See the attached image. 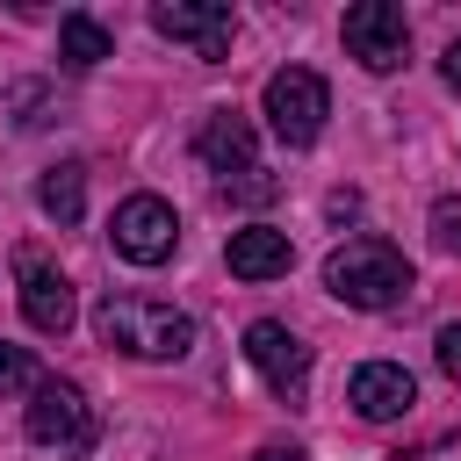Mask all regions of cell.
Listing matches in <instances>:
<instances>
[{
  "instance_id": "obj_10",
  "label": "cell",
  "mask_w": 461,
  "mask_h": 461,
  "mask_svg": "<svg viewBox=\"0 0 461 461\" xmlns=\"http://www.w3.org/2000/svg\"><path fill=\"white\" fill-rule=\"evenodd\" d=\"M29 439H36V447H72V454H86V447H94V411H86V396H79L72 382H36V389H29Z\"/></svg>"
},
{
  "instance_id": "obj_3",
  "label": "cell",
  "mask_w": 461,
  "mask_h": 461,
  "mask_svg": "<svg viewBox=\"0 0 461 461\" xmlns=\"http://www.w3.org/2000/svg\"><path fill=\"white\" fill-rule=\"evenodd\" d=\"M194 151L209 158V173L223 180L230 202H274V194H281V180L259 166V151H252V122H245L238 108H216V115L202 122Z\"/></svg>"
},
{
  "instance_id": "obj_19",
  "label": "cell",
  "mask_w": 461,
  "mask_h": 461,
  "mask_svg": "<svg viewBox=\"0 0 461 461\" xmlns=\"http://www.w3.org/2000/svg\"><path fill=\"white\" fill-rule=\"evenodd\" d=\"M259 461H303L295 447H259Z\"/></svg>"
},
{
  "instance_id": "obj_6",
  "label": "cell",
  "mask_w": 461,
  "mask_h": 461,
  "mask_svg": "<svg viewBox=\"0 0 461 461\" xmlns=\"http://www.w3.org/2000/svg\"><path fill=\"white\" fill-rule=\"evenodd\" d=\"M151 29L158 36H173V43H187L194 58H230V36H238V14L223 7V0H158L151 7Z\"/></svg>"
},
{
  "instance_id": "obj_13",
  "label": "cell",
  "mask_w": 461,
  "mask_h": 461,
  "mask_svg": "<svg viewBox=\"0 0 461 461\" xmlns=\"http://www.w3.org/2000/svg\"><path fill=\"white\" fill-rule=\"evenodd\" d=\"M36 209L58 216V223H79V209H86V173H79V166H50V173L36 180Z\"/></svg>"
},
{
  "instance_id": "obj_17",
  "label": "cell",
  "mask_w": 461,
  "mask_h": 461,
  "mask_svg": "<svg viewBox=\"0 0 461 461\" xmlns=\"http://www.w3.org/2000/svg\"><path fill=\"white\" fill-rule=\"evenodd\" d=\"M432 353H439V375H447V382H461V324H447V331L432 339Z\"/></svg>"
},
{
  "instance_id": "obj_11",
  "label": "cell",
  "mask_w": 461,
  "mask_h": 461,
  "mask_svg": "<svg viewBox=\"0 0 461 461\" xmlns=\"http://www.w3.org/2000/svg\"><path fill=\"white\" fill-rule=\"evenodd\" d=\"M346 403L360 411V418H403L411 403H418V382L396 367V360H367V367H353V382H346Z\"/></svg>"
},
{
  "instance_id": "obj_8",
  "label": "cell",
  "mask_w": 461,
  "mask_h": 461,
  "mask_svg": "<svg viewBox=\"0 0 461 461\" xmlns=\"http://www.w3.org/2000/svg\"><path fill=\"white\" fill-rule=\"evenodd\" d=\"M403 50H411V22H403V7H389V0H360V7H346V58H360L367 72H396Z\"/></svg>"
},
{
  "instance_id": "obj_5",
  "label": "cell",
  "mask_w": 461,
  "mask_h": 461,
  "mask_svg": "<svg viewBox=\"0 0 461 461\" xmlns=\"http://www.w3.org/2000/svg\"><path fill=\"white\" fill-rule=\"evenodd\" d=\"M108 238H115V252H122L130 267H158V259H173V245H180V216H173V202H158V194H130V202H115Z\"/></svg>"
},
{
  "instance_id": "obj_15",
  "label": "cell",
  "mask_w": 461,
  "mask_h": 461,
  "mask_svg": "<svg viewBox=\"0 0 461 461\" xmlns=\"http://www.w3.org/2000/svg\"><path fill=\"white\" fill-rule=\"evenodd\" d=\"M432 245L461 259V194H439L432 202Z\"/></svg>"
},
{
  "instance_id": "obj_1",
  "label": "cell",
  "mask_w": 461,
  "mask_h": 461,
  "mask_svg": "<svg viewBox=\"0 0 461 461\" xmlns=\"http://www.w3.org/2000/svg\"><path fill=\"white\" fill-rule=\"evenodd\" d=\"M94 331H101V346H115L130 360H187L194 353V317L158 295H101Z\"/></svg>"
},
{
  "instance_id": "obj_9",
  "label": "cell",
  "mask_w": 461,
  "mask_h": 461,
  "mask_svg": "<svg viewBox=\"0 0 461 461\" xmlns=\"http://www.w3.org/2000/svg\"><path fill=\"white\" fill-rule=\"evenodd\" d=\"M245 360L267 375V389H274V396L303 403V389H310V346H303L288 324H274V317L245 324Z\"/></svg>"
},
{
  "instance_id": "obj_16",
  "label": "cell",
  "mask_w": 461,
  "mask_h": 461,
  "mask_svg": "<svg viewBox=\"0 0 461 461\" xmlns=\"http://www.w3.org/2000/svg\"><path fill=\"white\" fill-rule=\"evenodd\" d=\"M14 389H36V360L0 339V396H14Z\"/></svg>"
},
{
  "instance_id": "obj_4",
  "label": "cell",
  "mask_w": 461,
  "mask_h": 461,
  "mask_svg": "<svg viewBox=\"0 0 461 461\" xmlns=\"http://www.w3.org/2000/svg\"><path fill=\"white\" fill-rule=\"evenodd\" d=\"M259 108H267V130H274L288 151H303V144H317V130H324V115H331V94H324V79H317L310 65H281V72H267Z\"/></svg>"
},
{
  "instance_id": "obj_7",
  "label": "cell",
  "mask_w": 461,
  "mask_h": 461,
  "mask_svg": "<svg viewBox=\"0 0 461 461\" xmlns=\"http://www.w3.org/2000/svg\"><path fill=\"white\" fill-rule=\"evenodd\" d=\"M14 288H22V317H29L43 339H65V331H72V281H65L36 245H14Z\"/></svg>"
},
{
  "instance_id": "obj_12",
  "label": "cell",
  "mask_w": 461,
  "mask_h": 461,
  "mask_svg": "<svg viewBox=\"0 0 461 461\" xmlns=\"http://www.w3.org/2000/svg\"><path fill=\"white\" fill-rule=\"evenodd\" d=\"M223 259H230L238 281H274V274L295 267V245H288V230H274V223H245V230H230Z\"/></svg>"
},
{
  "instance_id": "obj_14",
  "label": "cell",
  "mask_w": 461,
  "mask_h": 461,
  "mask_svg": "<svg viewBox=\"0 0 461 461\" xmlns=\"http://www.w3.org/2000/svg\"><path fill=\"white\" fill-rule=\"evenodd\" d=\"M58 58H65L72 72L101 65V58H108V29H101L94 14H65V22H58Z\"/></svg>"
},
{
  "instance_id": "obj_2",
  "label": "cell",
  "mask_w": 461,
  "mask_h": 461,
  "mask_svg": "<svg viewBox=\"0 0 461 461\" xmlns=\"http://www.w3.org/2000/svg\"><path fill=\"white\" fill-rule=\"evenodd\" d=\"M324 288L346 303V310H389L411 295V259L389 245V238H346L331 259H324Z\"/></svg>"
},
{
  "instance_id": "obj_18",
  "label": "cell",
  "mask_w": 461,
  "mask_h": 461,
  "mask_svg": "<svg viewBox=\"0 0 461 461\" xmlns=\"http://www.w3.org/2000/svg\"><path fill=\"white\" fill-rule=\"evenodd\" d=\"M447 79L461 86V43H447Z\"/></svg>"
}]
</instances>
